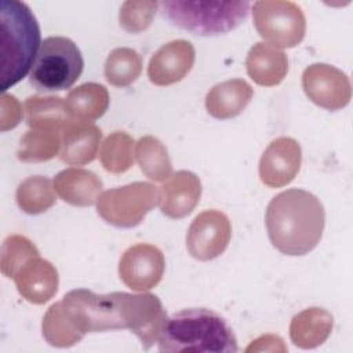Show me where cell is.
Wrapping results in <instances>:
<instances>
[{
	"label": "cell",
	"instance_id": "obj_1",
	"mask_svg": "<svg viewBox=\"0 0 353 353\" xmlns=\"http://www.w3.org/2000/svg\"><path fill=\"white\" fill-rule=\"evenodd\" d=\"M58 306L80 341L87 332L128 328L145 349L159 341L168 319L160 299L152 294H95L79 288L68 292Z\"/></svg>",
	"mask_w": 353,
	"mask_h": 353
},
{
	"label": "cell",
	"instance_id": "obj_2",
	"mask_svg": "<svg viewBox=\"0 0 353 353\" xmlns=\"http://www.w3.org/2000/svg\"><path fill=\"white\" fill-rule=\"evenodd\" d=\"M265 222L273 247L281 254L299 256L319 244L325 225V211L313 193L288 189L269 201Z\"/></svg>",
	"mask_w": 353,
	"mask_h": 353
},
{
	"label": "cell",
	"instance_id": "obj_3",
	"mask_svg": "<svg viewBox=\"0 0 353 353\" xmlns=\"http://www.w3.org/2000/svg\"><path fill=\"white\" fill-rule=\"evenodd\" d=\"M40 26L28 4L0 3V90L19 83L32 69L40 50Z\"/></svg>",
	"mask_w": 353,
	"mask_h": 353
},
{
	"label": "cell",
	"instance_id": "obj_4",
	"mask_svg": "<svg viewBox=\"0 0 353 353\" xmlns=\"http://www.w3.org/2000/svg\"><path fill=\"white\" fill-rule=\"evenodd\" d=\"M157 343L159 350L164 353L239 350L233 330L225 319L205 307L183 309L168 317Z\"/></svg>",
	"mask_w": 353,
	"mask_h": 353
},
{
	"label": "cell",
	"instance_id": "obj_5",
	"mask_svg": "<svg viewBox=\"0 0 353 353\" xmlns=\"http://www.w3.org/2000/svg\"><path fill=\"white\" fill-rule=\"evenodd\" d=\"M160 11L172 25L199 36H216L236 29L248 17V1L164 0Z\"/></svg>",
	"mask_w": 353,
	"mask_h": 353
},
{
	"label": "cell",
	"instance_id": "obj_6",
	"mask_svg": "<svg viewBox=\"0 0 353 353\" xmlns=\"http://www.w3.org/2000/svg\"><path fill=\"white\" fill-rule=\"evenodd\" d=\"M83 68L81 52L73 40L63 36H50L41 41L29 80L37 91H62L76 83Z\"/></svg>",
	"mask_w": 353,
	"mask_h": 353
},
{
	"label": "cell",
	"instance_id": "obj_7",
	"mask_svg": "<svg viewBox=\"0 0 353 353\" xmlns=\"http://www.w3.org/2000/svg\"><path fill=\"white\" fill-rule=\"evenodd\" d=\"M159 203V189L149 182H134L99 194L97 211L103 221L117 228L139 225Z\"/></svg>",
	"mask_w": 353,
	"mask_h": 353
},
{
	"label": "cell",
	"instance_id": "obj_8",
	"mask_svg": "<svg viewBox=\"0 0 353 353\" xmlns=\"http://www.w3.org/2000/svg\"><path fill=\"white\" fill-rule=\"evenodd\" d=\"M252 18L259 36L276 48L295 47L305 36V15L292 1H256L252 6Z\"/></svg>",
	"mask_w": 353,
	"mask_h": 353
},
{
	"label": "cell",
	"instance_id": "obj_9",
	"mask_svg": "<svg viewBox=\"0 0 353 353\" xmlns=\"http://www.w3.org/2000/svg\"><path fill=\"white\" fill-rule=\"evenodd\" d=\"M230 236L229 218L218 210H207L192 221L186 234V247L194 259L211 261L228 248Z\"/></svg>",
	"mask_w": 353,
	"mask_h": 353
},
{
	"label": "cell",
	"instance_id": "obj_10",
	"mask_svg": "<svg viewBox=\"0 0 353 353\" xmlns=\"http://www.w3.org/2000/svg\"><path fill=\"white\" fill-rule=\"evenodd\" d=\"M302 85L307 98L324 109L338 110L349 103V79L331 65L313 63L307 66L302 74Z\"/></svg>",
	"mask_w": 353,
	"mask_h": 353
},
{
	"label": "cell",
	"instance_id": "obj_11",
	"mask_svg": "<svg viewBox=\"0 0 353 353\" xmlns=\"http://www.w3.org/2000/svg\"><path fill=\"white\" fill-rule=\"evenodd\" d=\"M164 266V255L157 247L152 244H135L120 258L119 276L131 290L146 291L160 283Z\"/></svg>",
	"mask_w": 353,
	"mask_h": 353
},
{
	"label": "cell",
	"instance_id": "obj_12",
	"mask_svg": "<svg viewBox=\"0 0 353 353\" xmlns=\"http://www.w3.org/2000/svg\"><path fill=\"white\" fill-rule=\"evenodd\" d=\"M301 160V146L295 139L280 137L272 141L259 161L261 181L269 188L288 185L298 174Z\"/></svg>",
	"mask_w": 353,
	"mask_h": 353
},
{
	"label": "cell",
	"instance_id": "obj_13",
	"mask_svg": "<svg viewBox=\"0 0 353 353\" xmlns=\"http://www.w3.org/2000/svg\"><path fill=\"white\" fill-rule=\"evenodd\" d=\"M194 63V48L186 40L164 44L148 66L149 80L156 85H170L182 80Z\"/></svg>",
	"mask_w": 353,
	"mask_h": 353
},
{
	"label": "cell",
	"instance_id": "obj_14",
	"mask_svg": "<svg viewBox=\"0 0 353 353\" xmlns=\"http://www.w3.org/2000/svg\"><path fill=\"white\" fill-rule=\"evenodd\" d=\"M201 196V183L196 174L178 171L159 189L160 211L168 218H183L197 205Z\"/></svg>",
	"mask_w": 353,
	"mask_h": 353
},
{
	"label": "cell",
	"instance_id": "obj_15",
	"mask_svg": "<svg viewBox=\"0 0 353 353\" xmlns=\"http://www.w3.org/2000/svg\"><path fill=\"white\" fill-rule=\"evenodd\" d=\"M18 292L32 303H44L58 290V272L43 258H30L14 276Z\"/></svg>",
	"mask_w": 353,
	"mask_h": 353
},
{
	"label": "cell",
	"instance_id": "obj_16",
	"mask_svg": "<svg viewBox=\"0 0 353 353\" xmlns=\"http://www.w3.org/2000/svg\"><path fill=\"white\" fill-rule=\"evenodd\" d=\"M101 130L91 123L72 121L62 134L59 159L72 165L91 163L99 148Z\"/></svg>",
	"mask_w": 353,
	"mask_h": 353
},
{
	"label": "cell",
	"instance_id": "obj_17",
	"mask_svg": "<svg viewBox=\"0 0 353 353\" xmlns=\"http://www.w3.org/2000/svg\"><path fill=\"white\" fill-rule=\"evenodd\" d=\"M54 189L58 196L72 205H92L102 190V181L84 168H66L54 178Z\"/></svg>",
	"mask_w": 353,
	"mask_h": 353
},
{
	"label": "cell",
	"instance_id": "obj_18",
	"mask_svg": "<svg viewBox=\"0 0 353 353\" xmlns=\"http://www.w3.org/2000/svg\"><path fill=\"white\" fill-rule=\"evenodd\" d=\"M254 91L243 79L226 80L214 85L205 95V109L215 119L226 120L239 116L251 102Z\"/></svg>",
	"mask_w": 353,
	"mask_h": 353
},
{
	"label": "cell",
	"instance_id": "obj_19",
	"mask_svg": "<svg viewBox=\"0 0 353 353\" xmlns=\"http://www.w3.org/2000/svg\"><path fill=\"white\" fill-rule=\"evenodd\" d=\"M248 76L259 85L279 84L287 74L288 59L279 48L268 43H256L245 59Z\"/></svg>",
	"mask_w": 353,
	"mask_h": 353
},
{
	"label": "cell",
	"instance_id": "obj_20",
	"mask_svg": "<svg viewBox=\"0 0 353 353\" xmlns=\"http://www.w3.org/2000/svg\"><path fill=\"white\" fill-rule=\"evenodd\" d=\"M25 120L33 130H65L74 121L59 97H30L23 105Z\"/></svg>",
	"mask_w": 353,
	"mask_h": 353
},
{
	"label": "cell",
	"instance_id": "obj_21",
	"mask_svg": "<svg viewBox=\"0 0 353 353\" xmlns=\"http://www.w3.org/2000/svg\"><path fill=\"white\" fill-rule=\"evenodd\" d=\"M66 109L74 121L90 123L99 119L109 106L108 90L98 83H85L66 97Z\"/></svg>",
	"mask_w": 353,
	"mask_h": 353
},
{
	"label": "cell",
	"instance_id": "obj_22",
	"mask_svg": "<svg viewBox=\"0 0 353 353\" xmlns=\"http://www.w3.org/2000/svg\"><path fill=\"white\" fill-rule=\"evenodd\" d=\"M332 325V317L323 309L310 307L296 314L290 325L292 342L303 349L323 343Z\"/></svg>",
	"mask_w": 353,
	"mask_h": 353
},
{
	"label": "cell",
	"instance_id": "obj_23",
	"mask_svg": "<svg viewBox=\"0 0 353 353\" xmlns=\"http://www.w3.org/2000/svg\"><path fill=\"white\" fill-rule=\"evenodd\" d=\"M15 199L18 207L26 214L46 212L57 201L54 183L46 176H29L17 188Z\"/></svg>",
	"mask_w": 353,
	"mask_h": 353
},
{
	"label": "cell",
	"instance_id": "obj_24",
	"mask_svg": "<svg viewBox=\"0 0 353 353\" xmlns=\"http://www.w3.org/2000/svg\"><path fill=\"white\" fill-rule=\"evenodd\" d=\"M137 161L142 172L157 182L168 179L172 172L171 160L165 146L154 137H142L135 145Z\"/></svg>",
	"mask_w": 353,
	"mask_h": 353
},
{
	"label": "cell",
	"instance_id": "obj_25",
	"mask_svg": "<svg viewBox=\"0 0 353 353\" xmlns=\"http://www.w3.org/2000/svg\"><path fill=\"white\" fill-rule=\"evenodd\" d=\"M142 70L141 55L127 47L113 50L105 62V77L114 87H127L134 83Z\"/></svg>",
	"mask_w": 353,
	"mask_h": 353
},
{
	"label": "cell",
	"instance_id": "obj_26",
	"mask_svg": "<svg viewBox=\"0 0 353 353\" xmlns=\"http://www.w3.org/2000/svg\"><path fill=\"white\" fill-rule=\"evenodd\" d=\"M61 148L58 131L30 130L22 138L17 152L18 159L26 163H37L52 159Z\"/></svg>",
	"mask_w": 353,
	"mask_h": 353
},
{
	"label": "cell",
	"instance_id": "obj_27",
	"mask_svg": "<svg viewBox=\"0 0 353 353\" xmlns=\"http://www.w3.org/2000/svg\"><path fill=\"white\" fill-rule=\"evenodd\" d=\"M134 141L124 131H114L102 143L99 157L103 168L112 174L127 171L134 163Z\"/></svg>",
	"mask_w": 353,
	"mask_h": 353
},
{
	"label": "cell",
	"instance_id": "obj_28",
	"mask_svg": "<svg viewBox=\"0 0 353 353\" xmlns=\"http://www.w3.org/2000/svg\"><path fill=\"white\" fill-rule=\"evenodd\" d=\"M39 251L36 245L23 236L12 234L8 236L1 245L0 266L1 273L6 277H12L33 256H37Z\"/></svg>",
	"mask_w": 353,
	"mask_h": 353
},
{
	"label": "cell",
	"instance_id": "obj_29",
	"mask_svg": "<svg viewBox=\"0 0 353 353\" xmlns=\"http://www.w3.org/2000/svg\"><path fill=\"white\" fill-rule=\"evenodd\" d=\"M159 8L157 1H125L120 8V26L130 33L146 30Z\"/></svg>",
	"mask_w": 353,
	"mask_h": 353
},
{
	"label": "cell",
	"instance_id": "obj_30",
	"mask_svg": "<svg viewBox=\"0 0 353 353\" xmlns=\"http://www.w3.org/2000/svg\"><path fill=\"white\" fill-rule=\"evenodd\" d=\"M0 124L1 131L14 128L22 116V109L15 97L3 92L1 95V108H0Z\"/></svg>",
	"mask_w": 353,
	"mask_h": 353
}]
</instances>
